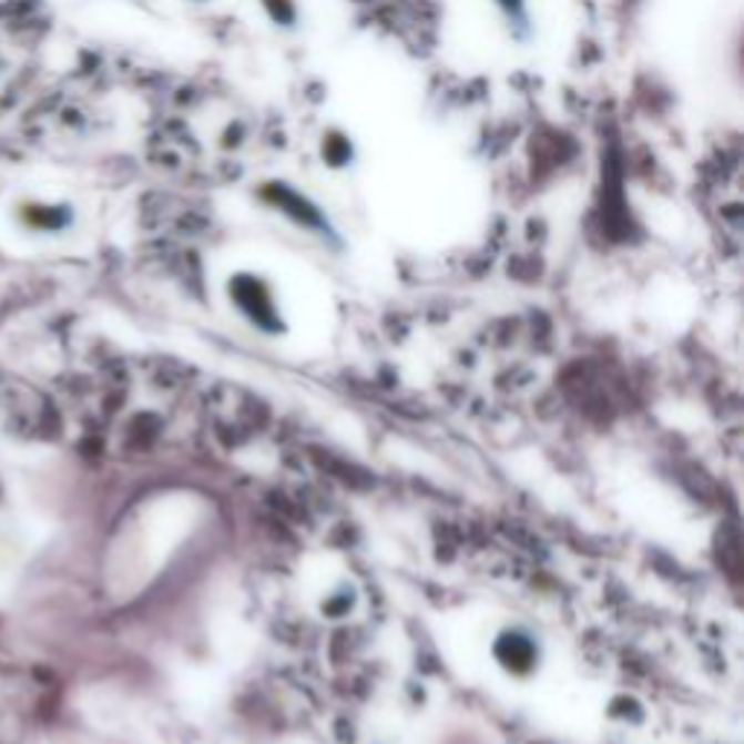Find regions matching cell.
Here are the masks:
<instances>
[{"mask_svg":"<svg viewBox=\"0 0 744 744\" xmlns=\"http://www.w3.org/2000/svg\"><path fill=\"white\" fill-rule=\"evenodd\" d=\"M9 218L18 231L30 236H64L77 227V207L44 195H18L9 207Z\"/></svg>","mask_w":744,"mask_h":744,"instance_id":"obj_1","label":"cell"},{"mask_svg":"<svg viewBox=\"0 0 744 744\" xmlns=\"http://www.w3.org/2000/svg\"><path fill=\"white\" fill-rule=\"evenodd\" d=\"M259 195H262V201H268L271 207H277L279 213L288 215V218L297 222L299 227L320 233V236H335L326 213L317 207L315 201L308 198L306 192L294 190L292 184H283V181H274V184L262 186Z\"/></svg>","mask_w":744,"mask_h":744,"instance_id":"obj_2","label":"cell"},{"mask_svg":"<svg viewBox=\"0 0 744 744\" xmlns=\"http://www.w3.org/2000/svg\"><path fill=\"white\" fill-rule=\"evenodd\" d=\"M231 294L236 297V303L245 308L247 315L259 323H268L274 317V303H271V292L265 288L259 277H236L231 283Z\"/></svg>","mask_w":744,"mask_h":744,"instance_id":"obj_3","label":"cell"},{"mask_svg":"<svg viewBox=\"0 0 744 744\" xmlns=\"http://www.w3.org/2000/svg\"><path fill=\"white\" fill-rule=\"evenodd\" d=\"M498 658L512 672H530L532 663H536V643L521 631L503 634L498 643Z\"/></svg>","mask_w":744,"mask_h":744,"instance_id":"obj_4","label":"cell"},{"mask_svg":"<svg viewBox=\"0 0 744 744\" xmlns=\"http://www.w3.org/2000/svg\"><path fill=\"white\" fill-rule=\"evenodd\" d=\"M320 154L332 170H344V166L355 161V146L344 131H326V137L320 143Z\"/></svg>","mask_w":744,"mask_h":744,"instance_id":"obj_5","label":"cell"},{"mask_svg":"<svg viewBox=\"0 0 744 744\" xmlns=\"http://www.w3.org/2000/svg\"><path fill=\"white\" fill-rule=\"evenodd\" d=\"M503 12V18L509 21V30L514 32V39L527 41L530 39V9H527V0H495Z\"/></svg>","mask_w":744,"mask_h":744,"instance_id":"obj_6","label":"cell"},{"mask_svg":"<svg viewBox=\"0 0 744 744\" xmlns=\"http://www.w3.org/2000/svg\"><path fill=\"white\" fill-rule=\"evenodd\" d=\"M262 7H265L271 21L277 23V27H285V30H292L299 18V9L294 0H262Z\"/></svg>","mask_w":744,"mask_h":744,"instance_id":"obj_7","label":"cell"}]
</instances>
